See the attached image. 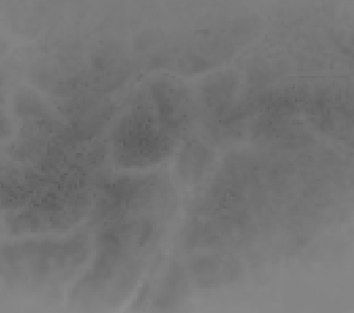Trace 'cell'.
Returning <instances> with one entry per match:
<instances>
[{
    "instance_id": "obj_1",
    "label": "cell",
    "mask_w": 354,
    "mask_h": 313,
    "mask_svg": "<svg viewBox=\"0 0 354 313\" xmlns=\"http://www.w3.org/2000/svg\"><path fill=\"white\" fill-rule=\"evenodd\" d=\"M209 159H210L209 151L202 145L186 147L180 158L183 176L186 179L194 178V181H198L199 178L203 177V172L207 168Z\"/></svg>"
}]
</instances>
